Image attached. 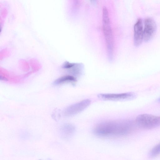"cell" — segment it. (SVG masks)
<instances>
[{
    "label": "cell",
    "mask_w": 160,
    "mask_h": 160,
    "mask_svg": "<svg viewBox=\"0 0 160 160\" xmlns=\"http://www.w3.org/2000/svg\"><path fill=\"white\" fill-rule=\"evenodd\" d=\"M100 99L106 101H126L135 98L136 94L132 92L120 93H100L97 95Z\"/></svg>",
    "instance_id": "obj_4"
},
{
    "label": "cell",
    "mask_w": 160,
    "mask_h": 160,
    "mask_svg": "<svg viewBox=\"0 0 160 160\" xmlns=\"http://www.w3.org/2000/svg\"><path fill=\"white\" fill-rule=\"evenodd\" d=\"M158 102H160V98H158Z\"/></svg>",
    "instance_id": "obj_12"
},
{
    "label": "cell",
    "mask_w": 160,
    "mask_h": 160,
    "mask_svg": "<svg viewBox=\"0 0 160 160\" xmlns=\"http://www.w3.org/2000/svg\"><path fill=\"white\" fill-rule=\"evenodd\" d=\"M75 131V127L72 124L66 123L63 124L61 128L60 132L62 137L64 139L70 137Z\"/></svg>",
    "instance_id": "obj_9"
},
{
    "label": "cell",
    "mask_w": 160,
    "mask_h": 160,
    "mask_svg": "<svg viewBox=\"0 0 160 160\" xmlns=\"http://www.w3.org/2000/svg\"><path fill=\"white\" fill-rule=\"evenodd\" d=\"M136 125V122L128 119L106 121L98 124L93 132L101 137H123L132 132Z\"/></svg>",
    "instance_id": "obj_1"
},
{
    "label": "cell",
    "mask_w": 160,
    "mask_h": 160,
    "mask_svg": "<svg viewBox=\"0 0 160 160\" xmlns=\"http://www.w3.org/2000/svg\"><path fill=\"white\" fill-rule=\"evenodd\" d=\"M134 42L136 46H138L141 43L143 36V30L142 21L139 18L135 24L134 27Z\"/></svg>",
    "instance_id": "obj_7"
},
{
    "label": "cell",
    "mask_w": 160,
    "mask_h": 160,
    "mask_svg": "<svg viewBox=\"0 0 160 160\" xmlns=\"http://www.w3.org/2000/svg\"><path fill=\"white\" fill-rule=\"evenodd\" d=\"M46 160H50V159H47Z\"/></svg>",
    "instance_id": "obj_13"
},
{
    "label": "cell",
    "mask_w": 160,
    "mask_h": 160,
    "mask_svg": "<svg viewBox=\"0 0 160 160\" xmlns=\"http://www.w3.org/2000/svg\"><path fill=\"white\" fill-rule=\"evenodd\" d=\"M91 103V101L90 99H85L71 105L65 109L63 112V114L67 117L75 115L87 108Z\"/></svg>",
    "instance_id": "obj_5"
},
{
    "label": "cell",
    "mask_w": 160,
    "mask_h": 160,
    "mask_svg": "<svg viewBox=\"0 0 160 160\" xmlns=\"http://www.w3.org/2000/svg\"><path fill=\"white\" fill-rule=\"evenodd\" d=\"M102 26L108 58L112 60L113 52V37L108 12L107 8L105 7L103 9Z\"/></svg>",
    "instance_id": "obj_2"
},
{
    "label": "cell",
    "mask_w": 160,
    "mask_h": 160,
    "mask_svg": "<svg viewBox=\"0 0 160 160\" xmlns=\"http://www.w3.org/2000/svg\"><path fill=\"white\" fill-rule=\"evenodd\" d=\"M156 29V24L154 20L151 18H146L144 21L143 36L144 40L146 42L150 40L154 36Z\"/></svg>",
    "instance_id": "obj_6"
},
{
    "label": "cell",
    "mask_w": 160,
    "mask_h": 160,
    "mask_svg": "<svg viewBox=\"0 0 160 160\" xmlns=\"http://www.w3.org/2000/svg\"><path fill=\"white\" fill-rule=\"evenodd\" d=\"M62 67L68 70L73 75L78 76L82 73L84 68L82 63H71L67 61L63 63Z\"/></svg>",
    "instance_id": "obj_8"
},
{
    "label": "cell",
    "mask_w": 160,
    "mask_h": 160,
    "mask_svg": "<svg viewBox=\"0 0 160 160\" xmlns=\"http://www.w3.org/2000/svg\"><path fill=\"white\" fill-rule=\"evenodd\" d=\"M137 126L145 129H151L160 126V116L148 114L138 115L136 119Z\"/></svg>",
    "instance_id": "obj_3"
},
{
    "label": "cell",
    "mask_w": 160,
    "mask_h": 160,
    "mask_svg": "<svg viewBox=\"0 0 160 160\" xmlns=\"http://www.w3.org/2000/svg\"><path fill=\"white\" fill-rule=\"evenodd\" d=\"M160 154V143L154 146L151 150L150 155L152 158L156 157Z\"/></svg>",
    "instance_id": "obj_11"
},
{
    "label": "cell",
    "mask_w": 160,
    "mask_h": 160,
    "mask_svg": "<svg viewBox=\"0 0 160 160\" xmlns=\"http://www.w3.org/2000/svg\"><path fill=\"white\" fill-rule=\"evenodd\" d=\"M77 81V78L74 76L66 75L57 78L54 82L53 84L54 85H59L67 83H75Z\"/></svg>",
    "instance_id": "obj_10"
}]
</instances>
